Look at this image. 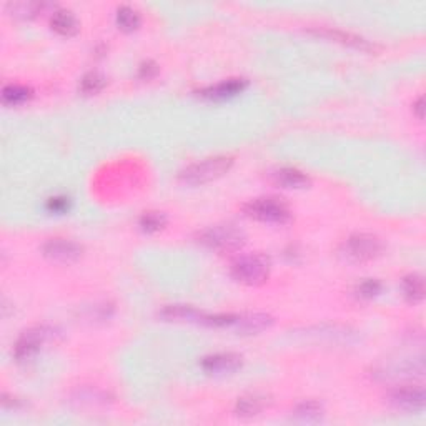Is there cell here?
<instances>
[{
    "instance_id": "6da1fadb",
    "label": "cell",
    "mask_w": 426,
    "mask_h": 426,
    "mask_svg": "<svg viewBox=\"0 0 426 426\" xmlns=\"http://www.w3.org/2000/svg\"><path fill=\"white\" fill-rule=\"evenodd\" d=\"M231 165H233L231 157H212V159L188 165L180 172L178 178L185 185H205L229 174Z\"/></svg>"
},
{
    "instance_id": "7a4b0ae2",
    "label": "cell",
    "mask_w": 426,
    "mask_h": 426,
    "mask_svg": "<svg viewBox=\"0 0 426 426\" xmlns=\"http://www.w3.org/2000/svg\"><path fill=\"white\" fill-rule=\"evenodd\" d=\"M385 252V243L382 238L372 233H355L341 245V255L351 263L373 262Z\"/></svg>"
},
{
    "instance_id": "3957f363",
    "label": "cell",
    "mask_w": 426,
    "mask_h": 426,
    "mask_svg": "<svg viewBox=\"0 0 426 426\" xmlns=\"http://www.w3.org/2000/svg\"><path fill=\"white\" fill-rule=\"evenodd\" d=\"M200 243L217 252H235L243 247L245 233L235 225H215L202 231Z\"/></svg>"
},
{
    "instance_id": "277c9868",
    "label": "cell",
    "mask_w": 426,
    "mask_h": 426,
    "mask_svg": "<svg viewBox=\"0 0 426 426\" xmlns=\"http://www.w3.org/2000/svg\"><path fill=\"white\" fill-rule=\"evenodd\" d=\"M243 210L248 217L258 221H265V224L284 225L291 220L288 205L280 198H257V200L248 202Z\"/></svg>"
},
{
    "instance_id": "5b68a950",
    "label": "cell",
    "mask_w": 426,
    "mask_h": 426,
    "mask_svg": "<svg viewBox=\"0 0 426 426\" xmlns=\"http://www.w3.org/2000/svg\"><path fill=\"white\" fill-rule=\"evenodd\" d=\"M230 273L243 285H262L268 279V262L262 255H248L231 263Z\"/></svg>"
},
{
    "instance_id": "8992f818",
    "label": "cell",
    "mask_w": 426,
    "mask_h": 426,
    "mask_svg": "<svg viewBox=\"0 0 426 426\" xmlns=\"http://www.w3.org/2000/svg\"><path fill=\"white\" fill-rule=\"evenodd\" d=\"M388 401L395 410L406 411V413H418V411L425 410L426 395L423 387H401L390 393Z\"/></svg>"
},
{
    "instance_id": "52a82bcc",
    "label": "cell",
    "mask_w": 426,
    "mask_h": 426,
    "mask_svg": "<svg viewBox=\"0 0 426 426\" xmlns=\"http://www.w3.org/2000/svg\"><path fill=\"white\" fill-rule=\"evenodd\" d=\"M50 336H52V331L45 327H35L22 333V336L18 338L16 346H13V356H16V360H30L32 356L37 355L40 346L44 345Z\"/></svg>"
},
{
    "instance_id": "ba28073f",
    "label": "cell",
    "mask_w": 426,
    "mask_h": 426,
    "mask_svg": "<svg viewBox=\"0 0 426 426\" xmlns=\"http://www.w3.org/2000/svg\"><path fill=\"white\" fill-rule=\"evenodd\" d=\"M42 253L50 262L55 263H73L82 257L83 247L73 240L67 238H52L44 243Z\"/></svg>"
},
{
    "instance_id": "9c48e42d",
    "label": "cell",
    "mask_w": 426,
    "mask_h": 426,
    "mask_svg": "<svg viewBox=\"0 0 426 426\" xmlns=\"http://www.w3.org/2000/svg\"><path fill=\"white\" fill-rule=\"evenodd\" d=\"M243 358L237 353H215L202 360V368L212 375H229L242 368Z\"/></svg>"
},
{
    "instance_id": "30bf717a",
    "label": "cell",
    "mask_w": 426,
    "mask_h": 426,
    "mask_svg": "<svg viewBox=\"0 0 426 426\" xmlns=\"http://www.w3.org/2000/svg\"><path fill=\"white\" fill-rule=\"evenodd\" d=\"M272 323L273 318L267 313H242L235 315L231 330L243 333V335H255V333L267 330Z\"/></svg>"
},
{
    "instance_id": "8fae6325",
    "label": "cell",
    "mask_w": 426,
    "mask_h": 426,
    "mask_svg": "<svg viewBox=\"0 0 426 426\" xmlns=\"http://www.w3.org/2000/svg\"><path fill=\"white\" fill-rule=\"evenodd\" d=\"M207 317V313L193 307H188V305H169V307H165L160 312V318L166 320V322H188L205 325Z\"/></svg>"
},
{
    "instance_id": "7c38bea8",
    "label": "cell",
    "mask_w": 426,
    "mask_h": 426,
    "mask_svg": "<svg viewBox=\"0 0 426 426\" xmlns=\"http://www.w3.org/2000/svg\"><path fill=\"white\" fill-rule=\"evenodd\" d=\"M273 183L279 185L281 188L286 190H300L307 188L310 185V178L300 170L291 169V166H281V169L275 170L272 174Z\"/></svg>"
},
{
    "instance_id": "4fadbf2b",
    "label": "cell",
    "mask_w": 426,
    "mask_h": 426,
    "mask_svg": "<svg viewBox=\"0 0 426 426\" xmlns=\"http://www.w3.org/2000/svg\"><path fill=\"white\" fill-rule=\"evenodd\" d=\"M268 406V398L265 395H258V393H252V395H245L238 398L237 406H235V413L240 418H253L258 416Z\"/></svg>"
},
{
    "instance_id": "5bb4252c",
    "label": "cell",
    "mask_w": 426,
    "mask_h": 426,
    "mask_svg": "<svg viewBox=\"0 0 426 426\" xmlns=\"http://www.w3.org/2000/svg\"><path fill=\"white\" fill-rule=\"evenodd\" d=\"M50 27H52V30L57 32L59 35L63 37L75 35L78 29H80L77 17L73 16V12L67 11V8H59V11L54 12L52 18H50Z\"/></svg>"
},
{
    "instance_id": "9a60e30c",
    "label": "cell",
    "mask_w": 426,
    "mask_h": 426,
    "mask_svg": "<svg viewBox=\"0 0 426 426\" xmlns=\"http://www.w3.org/2000/svg\"><path fill=\"white\" fill-rule=\"evenodd\" d=\"M245 85H247V83H245L242 78H230V80H225L219 83V85L203 90L202 95L212 100H224L229 99V97L240 94V92L245 89Z\"/></svg>"
},
{
    "instance_id": "2e32d148",
    "label": "cell",
    "mask_w": 426,
    "mask_h": 426,
    "mask_svg": "<svg viewBox=\"0 0 426 426\" xmlns=\"http://www.w3.org/2000/svg\"><path fill=\"white\" fill-rule=\"evenodd\" d=\"M403 295L408 300L410 303H421L425 298V280L423 276L418 273H411V275L405 276L401 284Z\"/></svg>"
},
{
    "instance_id": "e0dca14e",
    "label": "cell",
    "mask_w": 426,
    "mask_h": 426,
    "mask_svg": "<svg viewBox=\"0 0 426 426\" xmlns=\"http://www.w3.org/2000/svg\"><path fill=\"white\" fill-rule=\"evenodd\" d=\"M318 35L330 37V39L341 42V44L350 45V47L360 49V50H372V44L368 40H365L363 37L348 34V32H340V30H318Z\"/></svg>"
},
{
    "instance_id": "ac0fdd59",
    "label": "cell",
    "mask_w": 426,
    "mask_h": 426,
    "mask_svg": "<svg viewBox=\"0 0 426 426\" xmlns=\"http://www.w3.org/2000/svg\"><path fill=\"white\" fill-rule=\"evenodd\" d=\"M293 416L296 420L305 421V423H317V421L322 420L323 416V406L322 403L318 401H303L296 406L293 411Z\"/></svg>"
},
{
    "instance_id": "d6986e66",
    "label": "cell",
    "mask_w": 426,
    "mask_h": 426,
    "mask_svg": "<svg viewBox=\"0 0 426 426\" xmlns=\"http://www.w3.org/2000/svg\"><path fill=\"white\" fill-rule=\"evenodd\" d=\"M117 25L123 32H133L140 25V16L130 6H122L117 8Z\"/></svg>"
},
{
    "instance_id": "ffe728a7",
    "label": "cell",
    "mask_w": 426,
    "mask_h": 426,
    "mask_svg": "<svg viewBox=\"0 0 426 426\" xmlns=\"http://www.w3.org/2000/svg\"><path fill=\"white\" fill-rule=\"evenodd\" d=\"M107 78L100 72H89L82 77L80 80V92L83 95H95L104 90Z\"/></svg>"
},
{
    "instance_id": "44dd1931",
    "label": "cell",
    "mask_w": 426,
    "mask_h": 426,
    "mask_svg": "<svg viewBox=\"0 0 426 426\" xmlns=\"http://www.w3.org/2000/svg\"><path fill=\"white\" fill-rule=\"evenodd\" d=\"M30 95H32L30 89H27V87H24V85H13V83L4 87V90H2V100L6 105L24 104V102L30 99Z\"/></svg>"
},
{
    "instance_id": "7402d4cb",
    "label": "cell",
    "mask_w": 426,
    "mask_h": 426,
    "mask_svg": "<svg viewBox=\"0 0 426 426\" xmlns=\"http://www.w3.org/2000/svg\"><path fill=\"white\" fill-rule=\"evenodd\" d=\"M165 215L160 212H147L143 213L140 219V226L143 231L147 233H154V231H159L160 229H164L165 225Z\"/></svg>"
},
{
    "instance_id": "603a6c76",
    "label": "cell",
    "mask_w": 426,
    "mask_h": 426,
    "mask_svg": "<svg viewBox=\"0 0 426 426\" xmlns=\"http://www.w3.org/2000/svg\"><path fill=\"white\" fill-rule=\"evenodd\" d=\"M11 8L12 16L17 18H32L35 17L39 11H42V4L37 2H18V4H11L8 6Z\"/></svg>"
},
{
    "instance_id": "cb8c5ba5",
    "label": "cell",
    "mask_w": 426,
    "mask_h": 426,
    "mask_svg": "<svg viewBox=\"0 0 426 426\" xmlns=\"http://www.w3.org/2000/svg\"><path fill=\"white\" fill-rule=\"evenodd\" d=\"M382 291V284L378 280L368 279L356 286V295L363 300H372Z\"/></svg>"
},
{
    "instance_id": "d4e9b609",
    "label": "cell",
    "mask_w": 426,
    "mask_h": 426,
    "mask_svg": "<svg viewBox=\"0 0 426 426\" xmlns=\"http://www.w3.org/2000/svg\"><path fill=\"white\" fill-rule=\"evenodd\" d=\"M157 72H159V66H157L155 62H152V60L143 62L140 68H138V75H140V78H145V80L154 78L157 75Z\"/></svg>"
},
{
    "instance_id": "484cf974",
    "label": "cell",
    "mask_w": 426,
    "mask_h": 426,
    "mask_svg": "<svg viewBox=\"0 0 426 426\" xmlns=\"http://www.w3.org/2000/svg\"><path fill=\"white\" fill-rule=\"evenodd\" d=\"M68 202L67 198H52V200L49 202V208L54 212H63L67 208Z\"/></svg>"
},
{
    "instance_id": "4316f807",
    "label": "cell",
    "mask_w": 426,
    "mask_h": 426,
    "mask_svg": "<svg viewBox=\"0 0 426 426\" xmlns=\"http://www.w3.org/2000/svg\"><path fill=\"white\" fill-rule=\"evenodd\" d=\"M423 105H425V99H423V97H420L418 102H416L415 107H413V110L416 112V115H418L420 120H423V117H425V107Z\"/></svg>"
}]
</instances>
